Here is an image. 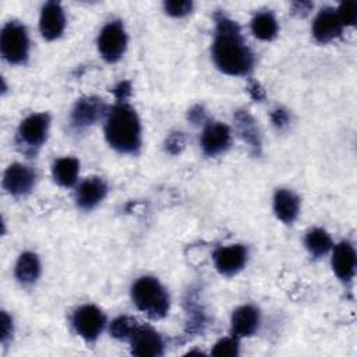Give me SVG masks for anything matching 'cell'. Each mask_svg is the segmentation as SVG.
I'll list each match as a JSON object with an SVG mask.
<instances>
[{
	"instance_id": "cell-3",
	"label": "cell",
	"mask_w": 357,
	"mask_h": 357,
	"mask_svg": "<svg viewBox=\"0 0 357 357\" xmlns=\"http://www.w3.org/2000/svg\"><path fill=\"white\" fill-rule=\"evenodd\" d=\"M131 298L137 308L152 319L166 317L170 301L160 282L153 276H141L131 286Z\"/></svg>"
},
{
	"instance_id": "cell-8",
	"label": "cell",
	"mask_w": 357,
	"mask_h": 357,
	"mask_svg": "<svg viewBox=\"0 0 357 357\" xmlns=\"http://www.w3.org/2000/svg\"><path fill=\"white\" fill-rule=\"evenodd\" d=\"M74 331L86 342H93L102 333L106 325V317L93 304H85L78 307L71 318Z\"/></svg>"
},
{
	"instance_id": "cell-25",
	"label": "cell",
	"mask_w": 357,
	"mask_h": 357,
	"mask_svg": "<svg viewBox=\"0 0 357 357\" xmlns=\"http://www.w3.org/2000/svg\"><path fill=\"white\" fill-rule=\"evenodd\" d=\"M216 357H236L238 354V339L236 336L223 337L213 344L211 351Z\"/></svg>"
},
{
	"instance_id": "cell-17",
	"label": "cell",
	"mask_w": 357,
	"mask_h": 357,
	"mask_svg": "<svg viewBox=\"0 0 357 357\" xmlns=\"http://www.w3.org/2000/svg\"><path fill=\"white\" fill-rule=\"evenodd\" d=\"M259 322L261 317L258 308H255L254 305H241L236 308L231 314V333L236 337L252 336L258 331Z\"/></svg>"
},
{
	"instance_id": "cell-20",
	"label": "cell",
	"mask_w": 357,
	"mask_h": 357,
	"mask_svg": "<svg viewBox=\"0 0 357 357\" xmlns=\"http://www.w3.org/2000/svg\"><path fill=\"white\" fill-rule=\"evenodd\" d=\"M15 278L24 286L33 284L40 275V261L35 252H22L15 264Z\"/></svg>"
},
{
	"instance_id": "cell-28",
	"label": "cell",
	"mask_w": 357,
	"mask_h": 357,
	"mask_svg": "<svg viewBox=\"0 0 357 357\" xmlns=\"http://www.w3.org/2000/svg\"><path fill=\"white\" fill-rule=\"evenodd\" d=\"M184 145H185L184 135L181 132H172L165 142V149L170 155H177L183 151Z\"/></svg>"
},
{
	"instance_id": "cell-16",
	"label": "cell",
	"mask_w": 357,
	"mask_h": 357,
	"mask_svg": "<svg viewBox=\"0 0 357 357\" xmlns=\"http://www.w3.org/2000/svg\"><path fill=\"white\" fill-rule=\"evenodd\" d=\"M332 269L342 282H350L356 273V250L349 241H340L332 251Z\"/></svg>"
},
{
	"instance_id": "cell-34",
	"label": "cell",
	"mask_w": 357,
	"mask_h": 357,
	"mask_svg": "<svg viewBox=\"0 0 357 357\" xmlns=\"http://www.w3.org/2000/svg\"><path fill=\"white\" fill-rule=\"evenodd\" d=\"M312 7H314V4L310 1H296L291 4L293 13L298 14V15H307Z\"/></svg>"
},
{
	"instance_id": "cell-26",
	"label": "cell",
	"mask_w": 357,
	"mask_h": 357,
	"mask_svg": "<svg viewBox=\"0 0 357 357\" xmlns=\"http://www.w3.org/2000/svg\"><path fill=\"white\" fill-rule=\"evenodd\" d=\"M336 13L343 26H353L357 21V3L354 0L342 1Z\"/></svg>"
},
{
	"instance_id": "cell-15",
	"label": "cell",
	"mask_w": 357,
	"mask_h": 357,
	"mask_svg": "<svg viewBox=\"0 0 357 357\" xmlns=\"http://www.w3.org/2000/svg\"><path fill=\"white\" fill-rule=\"evenodd\" d=\"M107 195V184L100 177H88L75 190V202L79 209L91 211Z\"/></svg>"
},
{
	"instance_id": "cell-33",
	"label": "cell",
	"mask_w": 357,
	"mask_h": 357,
	"mask_svg": "<svg viewBox=\"0 0 357 357\" xmlns=\"http://www.w3.org/2000/svg\"><path fill=\"white\" fill-rule=\"evenodd\" d=\"M188 120L194 124H202L206 121V114L201 106H194L188 110Z\"/></svg>"
},
{
	"instance_id": "cell-24",
	"label": "cell",
	"mask_w": 357,
	"mask_h": 357,
	"mask_svg": "<svg viewBox=\"0 0 357 357\" xmlns=\"http://www.w3.org/2000/svg\"><path fill=\"white\" fill-rule=\"evenodd\" d=\"M137 326H138V322L132 317L121 315L112 321L109 326V332L117 340H130Z\"/></svg>"
},
{
	"instance_id": "cell-4",
	"label": "cell",
	"mask_w": 357,
	"mask_h": 357,
	"mask_svg": "<svg viewBox=\"0 0 357 357\" xmlns=\"http://www.w3.org/2000/svg\"><path fill=\"white\" fill-rule=\"evenodd\" d=\"M50 126L47 113H32L25 117L17 131V145L21 152L28 156H35L38 149L46 142Z\"/></svg>"
},
{
	"instance_id": "cell-11",
	"label": "cell",
	"mask_w": 357,
	"mask_h": 357,
	"mask_svg": "<svg viewBox=\"0 0 357 357\" xmlns=\"http://www.w3.org/2000/svg\"><path fill=\"white\" fill-rule=\"evenodd\" d=\"M201 148L206 156H216L225 152L231 142V134L226 124L219 121L206 123L201 134Z\"/></svg>"
},
{
	"instance_id": "cell-31",
	"label": "cell",
	"mask_w": 357,
	"mask_h": 357,
	"mask_svg": "<svg viewBox=\"0 0 357 357\" xmlns=\"http://www.w3.org/2000/svg\"><path fill=\"white\" fill-rule=\"evenodd\" d=\"M113 93L117 102H126L131 95V84L128 81H121L113 88Z\"/></svg>"
},
{
	"instance_id": "cell-29",
	"label": "cell",
	"mask_w": 357,
	"mask_h": 357,
	"mask_svg": "<svg viewBox=\"0 0 357 357\" xmlns=\"http://www.w3.org/2000/svg\"><path fill=\"white\" fill-rule=\"evenodd\" d=\"M247 92H248V95H250L255 102H262V100L265 99V96H266L265 89H264V88L259 85V82L255 81V79H250V81H248Z\"/></svg>"
},
{
	"instance_id": "cell-19",
	"label": "cell",
	"mask_w": 357,
	"mask_h": 357,
	"mask_svg": "<svg viewBox=\"0 0 357 357\" xmlns=\"http://www.w3.org/2000/svg\"><path fill=\"white\" fill-rule=\"evenodd\" d=\"M273 212L283 223H293L300 212V198L290 190H276L273 195Z\"/></svg>"
},
{
	"instance_id": "cell-10",
	"label": "cell",
	"mask_w": 357,
	"mask_h": 357,
	"mask_svg": "<svg viewBox=\"0 0 357 357\" xmlns=\"http://www.w3.org/2000/svg\"><path fill=\"white\" fill-rule=\"evenodd\" d=\"M35 180L33 169L22 163H13L4 172L3 188L14 197H22L33 188Z\"/></svg>"
},
{
	"instance_id": "cell-22",
	"label": "cell",
	"mask_w": 357,
	"mask_h": 357,
	"mask_svg": "<svg viewBox=\"0 0 357 357\" xmlns=\"http://www.w3.org/2000/svg\"><path fill=\"white\" fill-rule=\"evenodd\" d=\"M251 31L255 38L261 40H272L276 38L279 26L278 21L271 11H259L251 20Z\"/></svg>"
},
{
	"instance_id": "cell-23",
	"label": "cell",
	"mask_w": 357,
	"mask_h": 357,
	"mask_svg": "<svg viewBox=\"0 0 357 357\" xmlns=\"http://www.w3.org/2000/svg\"><path fill=\"white\" fill-rule=\"evenodd\" d=\"M304 244H305L308 252L314 258H321V257L326 255L333 247L331 236L328 234L326 230H324L321 227L310 229L305 234Z\"/></svg>"
},
{
	"instance_id": "cell-32",
	"label": "cell",
	"mask_w": 357,
	"mask_h": 357,
	"mask_svg": "<svg viewBox=\"0 0 357 357\" xmlns=\"http://www.w3.org/2000/svg\"><path fill=\"white\" fill-rule=\"evenodd\" d=\"M13 335V319L6 312L1 311V343H6Z\"/></svg>"
},
{
	"instance_id": "cell-30",
	"label": "cell",
	"mask_w": 357,
	"mask_h": 357,
	"mask_svg": "<svg viewBox=\"0 0 357 357\" xmlns=\"http://www.w3.org/2000/svg\"><path fill=\"white\" fill-rule=\"evenodd\" d=\"M271 120H272V124L276 128H284L289 124L290 117H289V113L284 109H275L271 113Z\"/></svg>"
},
{
	"instance_id": "cell-12",
	"label": "cell",
	"mask_w": 357,
	"mask_h": 357,
	"mask_svg": "<svg viewBox=\"0 0 357 357\" xmlns=\"http://www.w3.org/2000/svg\"><path fill=\"white\" fill-rule=\"evenodd\" d=\"M343 25L337 13L332 7H324L318 11L312 22V36L319 43H328L339 38L343 32Z\"/></svg>"
},
{
	"instance_id": "cell-2",
	"label": "cell",
	"mask_w": 357,
	"mask_h": 357,
	"mask_svg": "<svg viewBox=\"0 0 357 357\" xmlns=\"http://www.w3.org/2000/svg\"><path fill=\"white\" fill-rule=\"evenodd\" d=\"M107 144L120 153H137L141 148V123L137 112L126 102H117L105 117Z\"/></svg>"
},
{
	"instance_id": "cell-18",
	"label": "cell",
	"mask_w": 357,
	"mask_h": 357,
	"mask_svg": "<svg viewBox=\"0 0 357 357\" xmlns=\"http://www.w3.org/2000/svg\"><path fill=\"white\" fill-rule=\"evenodd\" d=\"M234 121H236V128L238 135L243 138L244 142L248 144L251 153L254 156H258L261 153L262 142H261V134L254 117L248 113V110L238 109L234 112Z\"/></svg>"
},
{
	"instance_id": "cell-7",
	"label": "cell",
	"mask_w": 357,
	"mask_h": 357,
	"mask_svg": "<svg viewBox=\"0 0 357 357\" xmlns=\"http://www.w3.org/2000/svg\"><path fill=\"white\" fill-rule=\"evenodd\" d=\"M109 112L107 105L102 98L98 96H84L77 99L74 107L71 110V127L75 131H82L103 117H106Z\"/></svg>"
},
{
	"instance_id": "cell-9",
	"label": "cell",
	"mask_w": 357,
	"mask_h": 357,
	"mask_svg": "<svg viewBox=\"0 0 357 357\" xmlns=\"http://www.w3.org/2000/svg\"><path fill=\"white\" fill-rule=\"evenodd\" d=\"M131 354L138 357H156L163 354L165 343L160 335L148 325H138L130 337Z\"/></svg>"
},
{
	"instance_id": "cell-13",
	"label": "cell",
	"mask_w": 357,
	"mask_h": 357,
	"mask_svg": "<svg viewBox=\"0 0 357 357\" xmlns=\"http://www.w3.org/2000/svg\"><path fill=\"white\" fill-rule=\"evenodd\" d=\"M213 262L219 273L223 276H233L247 262V248L241 244L219 247L213 252Z\"/></svg>"
},
{
	"instance_id": "cell-21",
	"label": "cell",
	"mask_w": 357,
	"mask_h": 357,
	"mask_svg": "<svg viewBox=\"0 0 357 357\" xmlns=\"http://www.w3.org/2000/svg\"><path fill=\"white\" fill-rule=\"evenodd\" d=\"M79 173V160L73 156H66L54 160L52 174L54 181L61 187H73L77 183Z\"/></svg>"
},
{
	"instance_id": "cell-5",
	"label": "cell",
	"mask_w": 357,
	"mask_h": 357,
	"mask_svg": "<svg viewBox=\"0 0 357 357\" xmlns=\"http://www.w3.org/2000/svg\"><path fill=\"white\" fill-rule=\"evenodd\" d=\"M1 56L10 64H24L29 54V38L26 28L18 21H8L0 35Z\"/></svg>"
},
{
	"instance_id": "cell-27",
	"label": "cell",
	"mask_w": 357,
	"mask_h": 357,
	"mask_svg": "<svg viewBox=\"0 0 357 357\" xmlns=\"http://www.w3.org/2000/svg\"><path fill=\"white\" fill-rule=\"evenodd\" d=\"M163 8L166 14L172 17H184L192 10V1L183 0V1H165Z\"/></svg>"
},
{
	"instance_id": "cell-14",
	"label": "cell",
	"mask_w": 357,
	"mask_h": 357,
	"mask_svg": "<svg viewBox=\"0 0 357 357\" xmlns=\"http://www.w3.org/2000/svg\"><path fill=\"white\" fill-rule=\"evenodd\" d=\"M66 28V15L60 3L47 1L43 4L39 18V31L46 40H54L61 36Z\"/></svg>"
},
{
	"instance_id": "cell-6",
	"label": "cell",
	"mask_w": 357,
	"mask_h": 357,
	"mask_svg": "<svg viewBox=\"0 0 357 357\" xmlns=\"http://www.w3.org/2000/svg\"><path fill=\"white\" fill-rule=\"evenodd\" d=\"M127 49V33L120 20L109 21L99 32L98 50L107 63L120 60Z\"/></svg>"
},
{
	"instance_id": "cell-1",
	"label": "cell",
	"mask_w": 357,
	"mask_h": 357,
	"mask_svg": "<svg viewBox=\"0 0 357 357\" xmlns=\"http://www.w3.org/2000/svg\"><path fill=\"white\" fill-rule=\"evenodd\" d=\"M215 21L212 59L216 67L227 75H248L255 59L243 39L240 26L223 13H216Z\"/></svg>"
}]
</instances>
